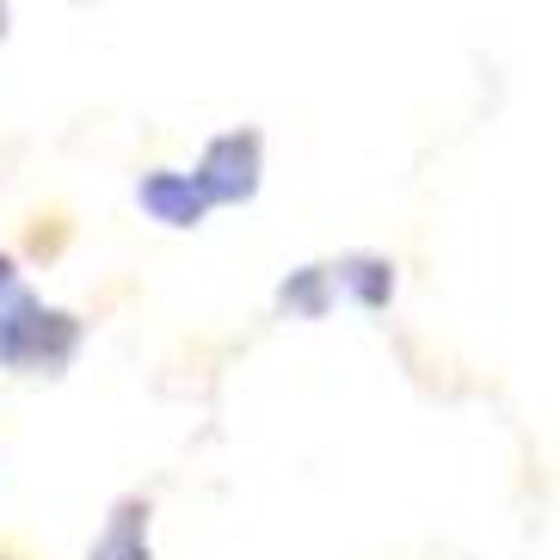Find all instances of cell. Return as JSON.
<instances>
[{
    "label": "cell",
    "mask_w": 560,
    "mask_h": 560,
    "mask_svg": "<svg viewBox=\"0 0 560 560\" xmlns=\"http://www.w3.org/2000/svg\"><path fill=\"white\" fill-rule=\"evenodd\" d=\"M74 351H81V320L68 308H44L37 296H25L0 320V363L19 376H62Z\"/></svg>",
    "instance_id": "cell-1"
},
{
    "label": "cell",
    "mask_w": 560,
    "mask_h": 560,
    "mask_svg": "<svg viewBox=\"0 0 560 560\" xmlns=\"http://www.w3.org/2000/svg\"><path fill=\"white\" fill-rule=\"evenodd\" d=\"M259 130H229L215 136L210 149H203L198 173H191V185L203 191V203H247L253 191H259Z\"/></svg>",
    "instance_id": "cell-2"
},
{
    "label": "cell",
    "mask_w": 560,
    "mask_h": 560,
    "mask_svg": "<svg viewBox=\"0 0 560 560\" xmlns=\"http://www.w3.org/2000/svg\"><path fill=\"white\" fill-rule=\"evenodd\" d=\"M136 198H142V210H149L154 222H166V229H198L203 215H210V203H203V191L191 185V173H149V179L136 185Z\"/></svg>",
    "instance_id": "cell-3"
},
{
    "label": "cell",
    "mask_w": 560,
    "mask_h": 560,
    "mask_svg": "<svg viewBox=\"0 0 560 560\" xmlns=\"http://www.w3.org/2000/svg\"><path fill=\"white\" fill-rule=\"evenodd\" d=\"M86 560H154L149 555V499L142 493L117 499L112 517H105V536L93 542Z\"/></svg>",
    "instance_id": "cell-4"
},
{
    "label": "cell",
    "mask_w": 560,
    "mask_h": 560,
    "mask_svg": "<svg viewBox=\"0 0 560 560\" xmlns=\"http://www.w3.org/2000/svg\"><path fill=\"white\" fill-rule=\"evenodd\" d=\"M327 278H339V290H351L363 308H388V296H395V265L376 253H346Z\"/></svg>",
    "instance_id": "cell-5"
},
{
    "label": "cell",
    "mask_w": 560,
    "mask_h": 560,
    "mask_svg": "<svg viewBox=\"0 0 560 560\" xmlns=\"http://www.w3.org/2000/svg\"><path fill=\"white\" fill-rule=\"evenodd\" d=\"M278 302L290 314H320V308H327V265H302L296 278L278 290Z\"/></svg>",
    "instance_id": "cell-6"
},
{
    "label": "cell",
    "mask_w": 560,
    "mask_h": 560,
    "mask_svg": "<svg viewBox=\"0 0 560 560\" xmlns=\"http://www.w3.org/2000/svg\"><path fill=\"white\" fill-rule=\"evenodd\" d=\"M25 296H32V290H25V278H19V265L0 253V320H7V314H13Z\"/></svg>",
    "instance_id": "cell-7"
},
{
    "label": "cell",
    "mask_w": 560,
    "mask_h": 560,
    "mask_svg": "<svg viewBox=\"0 0 560 560\" xmlns=\"http://www.w3.org/2000/svg\"><path fill=\"white\" fill-rule=\"evenodd\" d=\"M0 560H13V555H0Z\"/></svg>",
    "instance_id": "cell-8"
}]
</instances>
